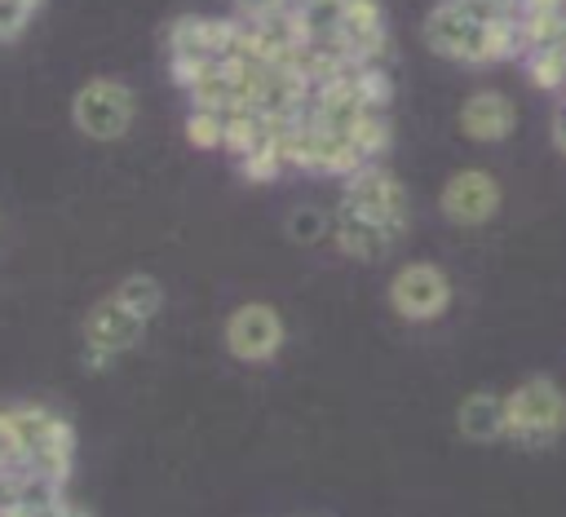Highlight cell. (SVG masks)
I'll list each match as a JSON object with an SVG mask.
<instances>
[{
  "mask_svg": "<svg viewBox=\"0 0 566 517\" xmlns=\"http://www.w3.org/2000/svg\"><path fill=\"white\" fill-rule=\"evenodd\" d=\"M111 296H115L133 318H142V323H150V318L159 314V305H164V287H159L155 274H124Z\"/></svg>",
  "mask_w": 566,
  "mask_h": 517,
  "instance_id": "9a60e30c",
  "label": "cell"
},
{
  "mask_svg": "<svg viewBox=\"0 0 566 517\" xmlns=\"http://www.w3.org/2000/svg\"><path fill=\"white\" fill-rule=\"evenodd\" d=\"M327 234H332V217H327L318 203L292 208V217H287V239H292V243H318V239H327Z\"/></svg>",
  "mask_w": 566,
  "mask_h": 517,
  "instance_id": "7402d4cb",
  "label": "cell"
},
{
  "mask_svg": "<svg viewBox=\"0 0 566 517\" xmlns=\"http://www.w3.org/2000/svg\"><path fill=\"white\" fill-rule=\"evenodd\" d=\"M133 93H128V84H119V80H88V84H80V93H75V102H71V119H75V128L84 133V137H97V141H115V137H124L128 133V124H133Z\"/></svg>",
  "mask_w": 566,
  "mask_h": 517,
  "instance_id": "277c9868",
  "label": "cell"
},
{
  "mask_svg": "<svg viewBox=\"0 0 566 517\" xmlns=\"http://www.w3.org/2000/svg\"><path fill=\"white\" fill-rule=\"evenodd\" d=\"M221 137H226V115H212V110H190L186 115V141L190 146L221 150Z\"/></svg>",
  "mask_w": 566,
  "mask_h": 517,
  "instance_id": "603a6c76",
  "label": "cell"
},
{
  "mask_svg": "<svg viewBox=\"0 0 566 517\" xmlns=\"http://www.w3.org/2000/svg\"><path fill=\"white\" fill-rule=\"evenodd\" d=\"M49 517H88V513H84V508H75V504H66V499H62V504H57V508H53V513H49Z\"/></svg>",
  "mask_w": 566,
  "mask_h": 517,
  "instance_id": "f1b7e54d",
  "label": "cell"
},
{
  "mask_svg": "<svg viewBox=\"0 0 566 517\" xmlns=\"http://www.w3.org/2000/svg\"><path fill=\"white\" fill-rule=\"evenodd\" d=\"M336 44L349 57V66L380 62L385 49H389V27H385L380 4L376 0H345V18H340V31H336Z\"/></svg>",
  "mask_w": 566,
  "mask_h": 517,
  "instance_id": "30bf717a",
  "label": "cell"
},
{
  "mask_svg": "<svg viewBox=\"0 0 566 517\" xmlns=\"http://www.w3.org/2000/svg\"><path fill=\"white\" fill-rule=\"evenodd\" d=\"M548 133H553V146H557V150L566 155V106H562V110L553 115V128H548Z\"/></svg>",
  "mask_w": 566,
  "mask_h": 517,
  "instance_id": "83f0119b",
  "label": "cell"
},
{
  "mask_svg": "<svg viewBox=\"0 0 566 517\" xmlns=\"http://www.w3.org/2000/svg\"><path fill=\"white\" fill-rule=\"evenodd\" d=\"M349 80H354V88H358V97H363L367 110H385V106H389V97H394V80H389V71H385L380 62L354 66Z\"/></svg>",
  "mask_w": 566,
  "mask_h": 517,
  "instance_id": "d6986e66",
  "label": "cell"
},
{
  "mask_svg": "<svg viewBox=\"0 0 566 517\" xmlns=\"http://www.w3.org/2000/svg\"><path fill=\"white\" fill-rule=\"evenodd\" d=\"M504 411L509 437L522 446H548L566 433V389L548 376H531L513 393H504Z\"/></svg>",
  "mask_w": 566,
  "mask_h": 517,
  "instance_id": "7a4b0ae2",
  "label": "cell"
},
{
  "mask_svg": "<svg viewBox=\"0 0 566 517\" xmlns=\"http://www.w3.org/2000/svg\"><path fill=\"white\" fill-rule=\"evenodd\" d=\"M424 44L438 57L460 62V66H495V62L522 57L517 22H509V27H478V22H469L464 13H455L442 0L424 13Z\"/></svg>",
  "mask_w": 566,
  "mask_h": 517,
  "instance_id": "6da1fadb",
  "label": "cell"
},
{
  "mask_svg": "<svg viewBox=\"0 0 566 517\" xmlns=\"http://www.w3.org/2000/svg\"><path fill=\"white\" fill-rule=\"evenodd\" d=\"M292 18L305 44H332L345 18V0H292Z\"/></svg>",
  "mask_w": 566,
  "mask_h": 517,
  "instance_id": "5bb4252c",
  "label": "cell"
},
{
  "mask_svg": "<svg viewBox=\"0 0 566 517\" xmlns=\"http://www.w3.org/2000/svg\"><path fill=\"white\" fill-rule=\"evenodd\" d=\"M442 4H451L455 13H464L478 27H509V22H517V0H442Z\"/></svg>",
  "mask_w": 566,
  "mask_h": 517,
  "instance_id": "44dd1931",
  "label": "cell"
},
{
  "mask_svg": "<svg viewBox=\"0 0 566 517\" xmlns=\"http://www.w3.org/2000/svg\"><path fill=\"white\" fill-rule=\"evenodd\" d=\"M270 133V119L256 115V110H230L226 115V137H221V150H230L234 159L248 155L252 146H261Z\"/></svg>",
  "mask_w": 566,
  "mask_h": 517,
  "instance_id": "e0dca14e",
  "label": "cell"
},
{
  "mask_svg": "<svg viewBox=\"0 0 566 517\" xmlns=\"http://www.w3.org/2000/svg\"><path fill=\"white\" fill-rule=\"evenodd\" d=\"M562 106H566V102H562Z\"/></svg>",
  "mask_w": 566,
  "mask_h": 517,
  "instance_id": "4dcf8cb0",
  "label": "cell"
},
{
  "mask_svg": "<svg viewBox=\"0 0 566 517\" xmlns=\"http://www.w3.org/2000/svg\"><path fill=\"white\" fill-rule=\"evenodd\" d=\"M27 22H31V9H22L18 0H0V40L22 35V31H27Z\"/></svg>",
  "mask_w": 566,
  "mask_h": 517,
  "instance_id": "d4e9b609",
  "label": "cell"
},
{
  "mask_svg": "<svg viewBox=\"0 0 566 517\" xmlns=\"http://www.w3.org/2000/svg\"><path fill=\"white\" fill-rule=\"evenodd\" d=\"M455 429H460V437H464V442H478V446L504 442V437H509V411H504V393L478 389V393L460 398V407H455Z\"/></svg>",
  "mask_w": 566,
  "mask_h": 517,
  "instance_id": "7c38bea8",
  "label": "cell"
},
{
  "mask_svg": "<svg viewBox=\"0 0 566 517\" xmlns=\"http://www.w3.org/2000/svg\"><path fill=\"white\" fill-rule=\"evenodd\" d=\"M18 464V446H13V433H9V420H4V407H0V468Z\"/></svg>",
  "mask_w": 566,
  "mask_h": 517,
  "instance_id": "484cf974",
  "label": "cell"
},
{
  "mask_svg": "<svg viewBox=\"0 0 566 517\" xmlns=\"http://www.w3.org/2000/svg\"><path fill=\"white\" fill-rule=\"evenodd\" d=\"M142 331H146V323L133 318L115 296L97 300V305L84 314V362H88L93 371L106 367L115 354L133 349V345L142 340Z\"/></svg>",
  "mask_w": 566,
  "mask_h": 517,
  "instance_id": "52a82bcc",
  "label": "cell"
},
{
  "mask_svg": "<svg viewBox=\"0 0 566 517\" xmlns=\"http://www.w3.org/2000/svg\"><path fill=\"white\" fill-rule=\"evenodd\" d=\"M4 420H9V433H13V446H18V464L35 460V455H49V451H75L71 424L57 411L40 407V402L4 407Z\"/></svg>",
  "mask_w": 566,
  "mask_h": 517,
  "instance_id": "9c48e42d",
  "label": "cell"
},
{
  "mask_svg": "<svg viewBox=\"0 0 566 517\" xmlns=\"http://www.w3.org/2000/svg\"><path fill=\"white\" fill-rule=\"evenodd\" d=\"M349 141H354V150L363 155V163H376V159L389 150V141H394V128H389L385 110H367V115L349 128Z\"/></svg>",
  "mask_w": 566,
  "mask_h": 517,
  "instance_id": "ac0fdd59",
  "label": "cell"
},
{
  "mask_svg": "<svg viewBox=\"0 0 566 517\" xmlns=\"http://www.w3.org/2000/svg\"><path fill=\"white\" fill-rule=\"evenodd\" d=\"M18 4H22V9H31V13L40 9V0H18Z\"/></svg>",
  "mask_w": 566,
  "mask_h": 517,
  "instance_id": "f546056e",
  "label": "cell"
},
{
  "mask_svg": "<svg viewBox=\"0 0 566 517\" xmlns=\"http://www.w3.org/2000/svg\"><path fill=\"white\" fill-rule=\"evenodd\" d=\"M332 239H336V247L345 252V256H354V261H380L398 239L394 234H385L380 225H371L367 217H354V212H345V208H336V217H332Z\"/></svg>",
  "mask_w": 566,
  "mask_h": 517,
  "instance_id": "4fadbf2b",
  "label": "cell"
},
{
  "mask_svg": "<svg viewBox=\"0 0 566 517\" xmlns=\"http://www.w3.org/2000/svg\"><path fill=\"white\" fill-rule=\"evenodd\" d=\"M500 199H504V190L486 168H460V172L447 177V186L438 194V208L455 225H482L500 212Z\"/></svg>",
  "mask_w": 566,
  "mask_h": 517,
  "instance_id": "ba28073f",
  "label": "cell"
},
{
  "mask_svg": "<svg viewBox=\"0 0 566 517\" xmlns=\"http://www.w3.org/2000/svg\"><path fill=\"white\" fill-rule=\"evenodd\" d=\"M340 208L354 212V217H367L371 225H380V230L394 234V239H402V234H407V221H411L407 186H402L389 168H380V163H363L358 172L345 177Z\"/></svg>",
  "mask_w": 566,
  "mask_h": 517,
  "instance_id": "3957f363",
  "label": "cell"
},
{
  "mask_svg": "<svg viewBox=\"0 0 566 517\" xmlns=\"http://www.w3.org/2000/svg\"><path fill=\"white\" fill-rule=\"evenodd\" d=\"M389 305L407 323H433L451 305V278L429 261H411L389 278Z\"/></svg>",
  "mask_w": 566,
  "mask_h": 517,
  "instance_id": "5b68a950",
  "label": "cell"
},
{
  "mask_svg": "<svg viewBox=\"0 0 566 517\" xmlns=\"http://www.w3.org/2000/svg\"><path fill=\"white\" fill-rule=\"evenodd\" d=\"M526 80L544 93H566V44L562 49H531L522 53Z\"/></svg>",
  "mask_w": 566,
  "mask_h": 517,
  "instance_id": "2e32d148",
  "label": "cell"
},
{
  "mask_svg": "<svg viewBox=\"0 0 566 517\" xmlns=\"http://www.w3.org/2000/svg\"><path fill=\"white\" fill-rule=\"evenodd\" d=\"M239 172H243L248 181H274V177L287 172V163H283V155H279V146H274L270 133H265L261 146H252L248 155H239Z\"/></svg>",
  "mask_w": 566,
  "mask_h": 517,
  "instance_id": "ffe728a7",
  "label": "cell"
},
{
  "mask_svg": "<svg viewBox=\"0 0 566 517\" xmlns=\"http://www.w3.org/2000/svg\"><path fill=\"white\" fill-rule=\"evenodd\" d=\"M517 13H566V0H517Z\"/></svg>",
  "mask_w": 566,
  "mask_h": 517,
  "instance_id": "4316f807",
  "label": "cell"
},
{
  "mask_svg": "<svg viewBox=\"0 0 566 517\" xmlns=\"http://www.w3.org/2000/svg\"><path fill=\"white\" fill-rule=\"evenodd\" d=\"M517 128V106L500 88H478L460 106V133L469 141H504Z\"/></svg>",
  "mask_w": 566,
  "mask_h": 517,
  "instance_id": "8fae6325",
  "label": "cell"
},
{
  "mask_svg": "<svg viewBox=\"0 0 566 517\" xmlns=\"http://www.w3.org/2000/svg\"><path fill=\"white\" fill-rule=\"evenodd\" d=\"M287 4L292 0H234V22H265L274 13H287Z\"/></svg>",
  "mask_w": 566,
  "mask_h": 517,
  "instance_id": "cb8c5ba5",
  "label": "cell"
},
{
  "mask_svg": "<svg viewBox=\"0 0 566 517\" xmlns=\"http://www.w3.org/2000/svg\"><path fill=\"white\" fill-rule=\"evenodd\" d=\"M283 318L265 300H248L226 318V349L239 362H270L283 349Z\"/></svg>",
  "mask_w": 566,
  "mask_h": 517,
  "instance_id": "8992f818",
  "label": "cell"
}]
</instances>
